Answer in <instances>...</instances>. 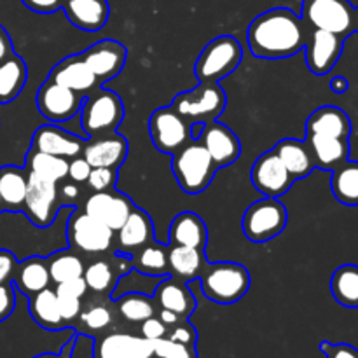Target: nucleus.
Segmentation results:
<instances>
[{"label": "nucleus", "mask_w": 358, "mask_h": 358, "mask_svg": "<svg viewBox=\"0 0 358 358\" xmlns=\"http://www.w3.org/2000/svg\"><path fill=\"white\" fill-rule=\"evenodd\" d=\"M247 38L255 58H290L306 45V23L294 10L275 7L254 17L248 24Z\"/></svg>", "instance_id": "1"}, {"label": "nucleus", "mask_w": 358, "mask_h": 358, "mask_svg": "<svg viewBox=\"0 0 358 358\" xmlns=\"http://www.w3.org/2000/svg\"><path fill=\"white\" fill-rule=\"evenodd\" d=\"M201 292L212 303L229 304L243 299L245 294L250 289V273L240 262H206L199 275Z\"/></svg>", "instance_id": "2"}, {"label": "nucleus", "mask_w": 358, "mask_h": 358, "mask_svg": "<svg viewBox=\"0 0 358 358\" xmlns=\"http://www.w3.org/2000/svg\"><path fill=\"white\" fill-rule=\"evenodd\" d=\"M171 156L175 180L185 194H201L212 184L215 171L219 170L199 140H189Z\"/></svg>", "instance_id": "3"}, {"label": "nucleus", "mask_w": 358, "mask_h": 358, "mask_svg": "<svg viewBox=\"0 0 358 358\" xmlns=\"http://www.w3.org/2000/svg\"><path fill=\"white\" fill-rule=\"evenodd\" d=\"M227 105V94L219 83H199L194 90L178 93L171 101V108L189 124H205L215 121Z\"/></svg>", "instance_id": "4"}, {"label": "nucleus", "mask_w": 358, "mask_h": 358, "mask_svg": "<svg viewBox=\"0 0 358 358\" xmlns=\"http://www.w3.org/2000/svg\"><path fill=\"white\" fill-rule=\"evenodd\" d=\"M124 119V103L117 93L96 87L84 100L80 108V124L90 138L115 133Z\"/></svg>", "instance_id": "5"}, {"label": "nucleus", "mask_w": 358, "mask_h": 358, "mask_svg": "<svg viewBox=\"0 0 358 358\" xmlns=\"http://www.w3.org/2000/svg\"><path fill=\"white\" fill-rule=\"evenodd\" d=\"M243 48L233 35H219L205 45L196 62L194 73L199 83H219L240 66Z\"/></svg>", "instance_id": "6"}, {"label": "nucleus", "mask_w": 358, "mask_h": 358, "mask_svg": "<svg viewBox=\"0 0 358 358\" xmlns=\"http://www.w3.org/2000/svg\"><path fill=\"white\" fill-rule=\"evenodd\" d=\"M289 213L278 198H262L254 201L243 213L241 227L247 240L266 243L275 240L285 231Z\"/></svg>", "instance_id": "7"}, {"label": "nucleus", "mask_w": 358, "mask_h": 358, "mask_svg": "<svg viewBox=\"0 0 358 358\" xmlns=\"http://www.w3.org/2000/svg\"><path fill=\"white\" fill-rule=\"evenodd\" d=\"M66 238H69L70 248L77 254L100 255L110 250L115 233L103 222L84 213L83 210H76L69 219Z\"/></svg>", "instance_id": "8"}, {"label": "nucleus", "mask_w": 358, "mask_h": 358, "mask_svg": "<svg viewBox=\"0 0 358 358\" xmlns=\"http://www.w3.org/2000/svg\"><path fill=\"white\" fill-rule=\"evenodd\" d=\"M62 203L58 194V182L28 171L27 198H24L23 212L30 222L37 227H48L55 222Z\"/></svg>", "instance_id": "9"}, {"label": "nucleus", "mask_w": 358, "mask_h": 358, "mask_svg": "<svg viewBox=\"0 0 358 358\" xmlns=\"http://www.w3.org/2000/svg\"><path fill=\"white\" fill-rule=\"evenodd\" d=\"M149 135L154 147L163 154H175L191 140V124L170 107H159L149 119Z\"/></svg>", "instance_id": "10"}, {"label": "nucleus", "mask_w": 358, "mask_h": 358, "mask_svg": "<svg viewBox=\"0 0 358 358\" xmlns=\"http://www.w3.org/2000/svg\"><path fill=\"white\" fill-rule=\"evenodd\" d=\"M303 21L310 28L346 37L353 31V7L348 0H318L303 3Z\"/></svg>", "instance_id": "11"}, {"label": "nucleus", "mask_w": 358, "mask_h": 358, "mask_svg": "<svg viewBox=\"0 0 358 358\" xmlns=\"http://www.w3.org/2000/svg\"><path fill=\"white\" fill-rule=\"evenodd\" d=\"M38 112L51 122H63L79 114L83 108L84 96L69 90V87L56 84L52 80H45L37 91L35 96Z\"/></svg>", "instance_id": "12"}, {"label": "nucleus", "mask_w": 358, "mask_h": 358, "mask_svg": "<svg viewBox=\"0 0 358 358\" xmlns=\"http://www.w3.org/2000/svg\"><path fill=\"white\" fill-rule=\"evenodd\" d=\"M196 140H199L210 154L217 168H226L238 161L241 154V142L236 133L224 122L210 121L201 124Z\"/></svg>", "instance_id": "13"}, {"label": "nucleus", "mask_w": 358, "mask_h": 358, "mask_svg": "<svg viewBox=\"0 0 358 358\" xmlns=\"http://www.w3.org/2000/svg\"><path fill=\"white\" fill-rule=\"evenodd\" d=\"M133 208H135V205L124 192L110 189V191L91 192L80 210L93 219L103 222L115 233L126 222Z\"/></svg>", "instance_id": "14"}, {"label": "nucleus", "mask_w": 358, "mask_h": 358, "mask_svg": "<svg viewBox=\"0 0 358 358\" xmlns=\"http://www.w3.org/2000/svg\"><path fill=\"white\" fill-rule=\"evenodd\" d=\"M250 178L254 187L266 198H280L296 182L273 150L261 154L255 159L250 171Z\"/></svg>", "instance_id": "15"}, {"label": "nucleus", "mask_w": 358, "mask_h": 358, "mask_svg": "<svg viewBox=\"0 0 358 358\" xmlns=\"http://www.w3.org/2000/svg\"><path fill=\"white\" fill-rule=\"evenodd\" d=\"M345 45V37L325 30L311 28L306 41V63L315 76H327L339 62Z\"/></svg>", "instance_id": "16"}, {"label": "nucleus", "mask_w": 358, "mask_h": 358, "mask_svg": "<svg viewBox=\"0 0 358 358\" xmlns=\"http://www.w3.org/2000/svg\"><path fill=\"white\" fill-rule=\"evenodd\" d=\"M80 56L94 73L98 84H103L119 76V72L124 69L128 51L121 42L107 38L87 48Z\"/></svg>", "instance_id": "17"}, {"label": "nucleus", "mask_w": 358, "mask_h": 358, "mask_svg": "<svg viewBox=\"0 0 358 358\" xmlns=\"http://www.w3.org/2000/svg\"><path fill=\"white\" fill-rule=\"evenodd\" d=\"M133 269L131 255L115 254L112 261H94L87 268H84L83 278L86 282L87 290L98 296H110L117 287L119 280L128 275Z\"/></svg>", "instance_id": "18"}, {"label": "nucleus", "mask_w": 358, "mask_h": 358, "mask_svg": "<svg viewBox=\"0 0 358 358\" xmlns=\"http://www.w3.org/2000/svg\"><path fill=\"white\" fill-rule=\"evenodd\" d=\"M93 358H154L152 341L128 332H107L93 345Z\"/></svg>", "instance_id": "19"}, {"label": "nucleus", "mask_w": 358, "mask_h": 358, "mask_svg": "<svg viewBox=\"0 0 358 358\" xmlns=\"http://www.w3.org/2000/svg\"><path fill=\"white\" fill-rule=\"evenodd\" d=\"M128 140L117 133L94 136L84 143L83 157L91 164V168H112L119 170L128 157Z\"/></svg>", "instance_id": "20"}, {"label": "nucleus", "mask_w": 358, "mask_h": 358, "mask_svg": "<svg viewBox=\"0 0 358 358\" xmlns=\"http://www.w3.org/2000/svg\"><path fill=\"white\" fill-rule=\"evenodd\" d=\"M31 150H38V152H48L52 156L65 157V159H72L83 154L84 142L73 133L65 131V129L58 128V126L45 124L35 129L34 136H31Z\"/></svg>", "instance_id": "21"}, {"label": "nucleus", "mask_w": 358, "mask_h": 358, "mask_svg": "<svg viewBox=\"0 0 358 358\" xmlns=\"http://www.w3.org/2000/svg\"><path fill=\"white\" fill-rule=\"evenodd\" d=\"M115 243L119 254L133 255L136 250L154 241L152 219L142 208H133L126 222L115 231Z\"/></svg>", "instance_id": "22"}, {"label": "nucleus", "mask_w": 358, "mask_h": 358, "mask_svg": "<svg viewBox=\"0 0 358 358\" xmlns=\"http://www.w3.org/2000/svg\"><path fill=\"white\" fill-rule=\"evenodd\" d=\"M48 80L62 84V86L69 87V90L76 91L79 94L91 93L98 86L96 77L91 72L90 66L86 65L83 56H69V58H63L49 72Z\"/></svg>", "instance_id": "23"}, {"label": "nucleus", "mask_w": 358, "mask_h": 358, "mask_svg": "<svg viewBox=\"0 0 358 358\" xmlns=\"http://www.w3.org/2000/svg\"><path fill=\"white\" fill-rule=\"evenodd\" d=\"M63 13L76 28L84 31H98L110 16L107 0H63Z\"/></svg>", "instance_id": "24"}, {"label": "nucleus", "mask_w": 358, "mask_h": 358, "mask_svg": "<svg viewBox=\"0 0 358 358\" xmlns=\"http://www.w3.org/2000/svg\"><path fill=\"white\" fill-rule=\"evenodd\" d=\"M154 301L157 308L173 311L182 320H187L196 311V297L192 296L185 282H180L173 276H168L157 283L154 289Z\"/></svg>", "instance_id": "25"}, {"label": "nucleus", "mask_w": 358, "mask_h": 358, "mask_svg": "<svg viewBox=\"0 0 358 358\" xmlns=\"http://www.w3.org/2000/svg\"><path fill=\"white\" fill-rule=\"evenodd\" d=\"M271 150L280 157L294 180H303L317 168L306 140L283 138Z\"/></svg>", "instance_id": "26"}, {"label": "nucleus", "mask_w": 358, "mask_h": 358, "mask_svg": "<svg viewBox=\"0 0 358 358\" xmlns=\"http://www.w3.org/2000/svg\"><path fill=\"white\" fill-rule=\"evenodd\" d=\"M350 133H352L350 115L343 108L336 107V105L318 107L317 110L311 112V115L306 121V136L325 135L350 138Z\"/></svg>", "instance_id": "27"}, {"label": "nucleus", "mask_w": 358, "mask_h": 358, "mask_svg": "<svg viewBox=\"0 0 358 358\" xmlns=\"http://www.w3.org/2000/svg\"><path fill=\"white\" fill-rule=\"evenodd\" d=\"M306 142L313 154L315 166L320 170L332 171L348 161L350 157V138H339V136L325 135H310Z\"/></svg>", "instance_id": "28"}, {"label": "nucleus", "mask_w": 358, "mask_h": 358, "mask_svg": "<svg viewBox=\"0 0 358 358\" xmlns=\"http://www.w3.org/2000/svg\"><path fill=\"white\" fill-rule=\"evenodd\" d=\"M206 243H208V229L199 215L192 212H182L171 220L170 245L205 250Z\"/></svg>", "instance_id": "29"}, {"label": "nucleus", "mask_w": 358, "mask_h": 358, "mask_svg": "<svg viewBox=\"0 0 358 358\" xmlns=\"http://www.w3.org/2000/svg\"><path fill=\"white\" fill-rule=\"evenodd\" d=\"M206 262L208 261H206L205 250L180 247V245H168V269H170V276L180 280V282L199 278Z\"/></svg>", "instance_id": "30"}, {"label": "nucleus", "mask_w": 358, "mask_h": 358, "mask_svg": "<svg viewBox=\"0 0 358 358\" xmlns=\"http://www.w3.org/2000/svg\"><path fill=\"white\" fill-rule=\"evenodd\" d=\"M13 283L21 294L28 297L48 289L51 285L48 261L44 257L35 255V257H28L24 261L17 262L16 271H14L13 276Z\"/></svg>", "instance_id": "31"}, {"label": "nucleus", "mask_w": 358, "mask_h": 358, "mask_svg": "<svg viewBox=\"0 0 358 358\" xmlns=\"http://www.w3.org/2000/svg\"><path fill=\"white\" fill-rule=\"evenodd\" d=\"M28 299H30L28 301V310H30L35 324H38L45 331H59V329L65 327L66 324L59 315L58 296L51 287L34 294Z\"/></svg>", "instance_id": "32"}, {"label": "nucleus", "mask_w": 358, "mask_h": 358, "mask_svg": "<svg viewBox=\"0 0 358 358\" xmlns=\"http://www.w3.org/2000/svg\"><path fill=\"white\" fill-rule=\"evenodd\" d=\"M27 184L28 171L17 166H6L0 170V198H2L3 210L23 212Z\"/></svg>", "instance_id": "33"}, {"label": "nucleus", "mask_w": 358, "mask_h": 358, "mask_svg": "<svg viewBox=\"0 0 358 358\" xmlns=\"http://www.w3.org/2000/svg\"><path fill=\"white\" fill-rule=\"evenodd\" d=\"M133 269L150 278H164L170 276L168 269V247L157 243L156 240L147 243L131 255Z\"/></svg>", "instance_id": "34"}, {"label": "nucleus", "mask_w": 358, "mask_h": 358, "mask_svg": "<svg viewBox=\"0 0 358 358\" xmlns=\"http://www.w3.org/2000/svg\"><path fill=\"white\" fill-rule=\"evenodd\" d=\"M27 63L17 55L0 62V103L13 101L27 84Z\"/></svg>", "instance_id": "35"}, {"label": "nucleus", "mask_w": 358, "mask_h": 358, "mask_svg": "<svg viewBox=\"0 0 358 358\" xmlns=\"http://www.w3.org/2000/svg\"><path fill=\"white\" fill-rule=\"evenodd\" d=\"M331 189L339 203L358 206V161L348 159L332 170Z\"/></svg>", "instance_id": "36"}, {"label": "nucleus", "mask_w": 358, "mask_h": 358, "mask_svg": "<svg viewBox=\"0 0 358 358\" xmlns=\"http://www.w3.org/2000/svg\"><path fill=\"white\" fill-rule=\"evenodd\" d=\"M114 303L122 320L129 324H142L157 313V304L154 297L143 292H126L121 297H114Z\"/></svg>", "instance_id": "37"}, {"label": "nucleus", "mask_w": 358, "mask_h": 358, "mask_svg": "<svg viewBox=\"0 0 358 358\" xmlns=\"http://www.w3.org/2000/svg\"><path fill=\"white\" fill-rule=\"evenodd\" d=\"M331 292L341 306L358 308V266L343 264L332 273Z\"/></svg>", "instance_id": "38"}, {"label": "nucleus", "mask_w": 358, "mask_h": 358, "mask_svg": "<svg viewBox=\"0 0 358 358\" xmlns=\"http://www.w3.org/2000/svg\"><path fill=\"white\" fill-rule=\"evenodd\" d=\"M27 170L30 173L38 175V177L62 182L65 180L66 173H69V159L30 149V152L27 154Z\"/></svg>", "instance_id": "39"}, {"label": "nucleus", "mask_w": 358, "mask_h": 358, "mask_svg": "<svg viewBox=\"0 0 358 358\" xmlns=\"http://www.w3.org/2000/svg\"><path fill=\"white\" fill-rule=\"evenodd\" d=\"M48 261L49 276H51V283H63L66 280L79 278L84 273V262L83 259L77 255L73 250H62L56 252L55 255L45 259Z\"/></svg>", "instance_id": "40"}, {"label": "nucleus", "mask_w": 358, "mask_h": 358, "mask_svg": "<svg viewBox=\"0 0 358 358\" xmlns=\"http://www.w3.org/2000/svg\"><path fill=\"white\" fill-rule=\"evenodd\" d=\"M79 320L87 334H100L112 325V311L105 304H91L80 311Z\"/></svg>", "instance_id": "41"}, {"label": "nucleus", "mask_w": 358, "mask_h": 358, "mask_svg": "<svg viewBox=\"0 0 358 358\" xmlns=\"http://www.w3.org/2000/svg\"><path fill=\"white\" fill-rule=\"evenodd\" d=\"M152 350L154 358H198L196 346L182 345L168 338L152 341Z\"/></svg>", "instance_id": "42"}, {"label": "nucleus", "mask_w": 358, "mask_h": 358, "mask_svg": "<svg viewBox=\"0 0 358 358\" xmlns=\"http://www.w3.org/2000/svg\"><path fill=\"white\" fill-rule=\"evenodd\" d=\"M115 180H117V170H112V168H91V173L87 177L86 184L93 192H101L114 189Z\"/></svg>", "instance_id": "43"}, {"label": "nucleus", "mask_w": 358, "mask_h": 358, "mask_svg": "<svg viewBox=\"0 0 358 358\" xmlns=\"http://www.w3.org/2000/svg\"><path fill=\"white\" fill-rule=\"evenodd\" d=\"M168 339L171 341H177L182 343V345H187V346H196V341H198V332L196 329L189 324L187 320H180L177 325L168 331Z\"/></svg>", "instance_id": "44"}, {"label": "nucleus", "mask_w": 358, "mask_h": 358, "mask_svg": "<svg viewBox=\"0 0 358 358\" xmlns=\"http://www.w3.org/2000/svg\"><path fill=\"white\" fill-rule=\"evenodd\" d=\"M56 296H58V308L63 322H65V324H70V322L77 320L80 311H83V304H80L79 297L65 296V294H56Z\"/></svg>", "instance_id": "45"}, {"label": "nucleus", "mask_w": 358, "mask_h": 358, "mask_svg": "<svg viewBox=\"0 0 358 358\" xmlns=\"http://www.w3.org/2000/svg\"><path fill=\"white\" fill-rule=\"evenodd\" d=\"M140 336L149 339V341H157V339L166 338L168 327L156 317V315H154V317L147 318L145 322L140 324Z\"/></svg>", "instance_id": "46"}, {"label": "nucleus", "mask_w": 358, "mask_h": 358, "mask_svg": "<svg viewBox=\"0 0 358 358\" xmlns=\"http://www.w3.org/2000/svg\"><path fill=\"white\" fill-rule=\"evenodd\" d=\"M90 173H91V164L84 159L83 154L69 159V173H66V177H69L70 180L76 182V184H86Z\"/></svg>", "instance_id": "47"}, {"label": "nucleus", "mask_w": 358, "mask_h": 358, "mask_svg": "<svg viewBox=\"0 0 358 358\" xmlns=\"http://www.w3.org/2000/svg\"><path fill=\"white\" fill-rule=\"evenodd\" d=\"M320 350L325 355V358H358V350L355 346L346 345V343H338V345H334V343L322 341Z\"/></svg>", "instance_id": "48"}, {"label": "nucleus", "mask_w": 358, "mask_h": 358, "mask_svg": "<svg viewBox=\"0 0 358 358\" xmlns=\"http://www.w3.org/2000/svg\"><path fill=\"white\" fill-rule=\"evenodd\" d=\"M55 290L56 294H65V296H73L83 299V297L87 294V285L86 282H84L83 276H79V278H72V280H66V282L63 283H58Z\"/></svg>", "instance_id": "49"}, {"label": "nucleus", "mask_w": 358, "mask_h": 358, "mask_svg": "<svg viewBox=\"0 0 358 358\" xmlns=\"http://www.w3.org/2000/svg\"><path fill=\"white\" fill-rule=\"evenodd\" d=\"M14 306H16V296L10 283L0 285V322L9 318L13 315Z\"/></svg>", "instance_id": "50"}, {"label": "nucleus", "mask_w": 358, "mask_h": 358, "mask_svg": "<svg viewBox=\"0 0 358 358\" xmlns=\"http://www.w3.org/2000/svg\"><path fill=\"white\" fill-rule=\"evenodd\" d=\"M16 266L17 261L14 254H10L9 250H0V285L13 282Z\"/></svg>", "instance_id": "51"}, {"label": "nucleus", "mask_w": 358, "mask_h": 358, "mask_svg": "<svg viewBox=\"0 0 358 358\" xmlns=\"http://www.w3.org/2000/svg\"><path fill=\"white\" fill-rule=\"evenodd\" d=\"M58 194H59V203H62V206L63 205L76 206L80 198L79 184H76V182L72 180L69 182L62 180V185H58Z\"/></svg>", "instance_id": "52"}, {"label": "nucleus", "mask_w": 358, "mask_h": 358, "mask_svg": "<svg viewBox=\"0 0 358 358\" xmlns=\"http://www.w3.org/2000/svg\"><path fill=\"white\" fill-rule=\"evenodd\" d=\"M21 2L38 14H52L63 7V0H21Z\"/></svg>", "instance_id": "53"}, {"label": "nucleus", "mask_w": 358, "mask_h": 358, "mask_svg": "<svg viewBox=\"0 0 358 358\" xmlns=\"http://www.w3.org/2000/svg\"><path fill=\"white\" fill-rule=\"evenodd\" d=\"M10 55H14L13 42H10V37H9V34L6 31V28L0 24V62H3V59L9 58Z\"/></svg>", "instance_id": "54"}, {"label": "nucleus", "mask_w": 358, "mask_h": 358, "mask_svg": "<svg viewBox=\"0 0 358 358\" xmlns=\"http://www.w3.org/2000/svg\"><path fill=\"white\" fill-rule=\"evenodd\" d=\"M73 346H76V336L72 339H69L63 350L59 353H41V355L34 358H72L73 357Z\"/></svg>", "instance_id": "55"}, {"label": "nucleus", "mask_w": 358, "mask_h": 358, "mask_svg": "<svg viewBox=\"0 0 358 358\" xmlns=\"http://www.w3.org/2000/svg\"><path fill=\"white\" fill-rule=\"evenodd\" d=\"M156 317L159 318V320L163 322V324L166 325V327H173V325H177L178 322L182 320V318L178 317V315H175L173 311H170V310H163V308H159V310H157Z\"/></svg>", "instance_id": "56"}, {"label": "nucleus", "mask_w": 358, "mask_h": 358, "mask_svg": "<svg viewBox=\"0 0 358 358\" xmlns=\"http://www.w3.org/2000/svg\"><path fill=\"white\" fill-rule=\"evenodd\" d=\"M329 86H331V90L334 91V93L341 94V93H346V91H348L350 84H348V79H346V77L336 76V77H332V80Z\"/></svg>", "instance_id": "57"}, {"label": "nucleus", "mask_w": 358, "mask_h": 358, "mask_svg": "<svg viewBox=\"0 0 358 358\" xmlns=\"http://www.w3.org/2000/svg\"><path fill=\"white\" fill-rule=\"evenodd\" d=\"M353 31L358 34V7H353Z\"/></svg>", "instance_id": "58"}, {"label": "nucleus", "mask_w": 358, "mask_h": 358, "mask_svg": "<svg viewBox=\"0 0 358 358\" xmlns=\"http://www.w3.org/2000/svg\"><path fill=\"white\" fill-rule=\"evenodd\" d=\"M3 212V205H2V198H0V213Z\"/></svg>", "instance_id": "59"}, {"label": "nucleus", "mask_w": 358, "mask_h": 358, "mask_svg": "<svg viewBox=\"0 0 358 358\" xmlns=\"http://www.w3.org/2000/svg\"><path fill=\"white\" fill-rule=\"evenodd\" d=\"M308 2H318V0H303V3H308Z\"/></svg>", "instance_id": "60"}]
</instances>
